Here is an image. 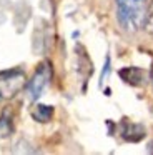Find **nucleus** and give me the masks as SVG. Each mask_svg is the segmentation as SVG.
I'll use <instances>...</instances> for the list:
<instances>
[{
	"instance_id": "obj_5",
	"label": "nucleus",
	"mask_w": 153,
	"mask_h": 155,
	"mask_svg": "<svg viewBox=\"0 0 153 155\" xmlns=\"http://www.w3.org/2000/svg\"><path fill=\"white\" fill-rule=\"evenodd\" d=\"M53 115V108L50 105H37L32 110V117L37 122H48Z\"/></svg>"
},
{
	"instance_id": "obj_3",
	"label": "nucleus",
	"mask_w": 153,
	"mask_h": 155,
	"mask_svg": "<svg viewBox=\"0 0 153 155\" xmlns=\"http://www.w3.org/2000/svg\"><path fill=\"white\" fill-rule=\"evenodd\" d=\"M50 78H52V67H50L48 62H43L42 65H38V68L32 75V78L25 84L27 94H28L30 100H37L43 94V90L47 88Z\"/></svg>"
},
{
	"instance_id": "obj_2",
	"label": "nucleus",
	"mask_w": 153,
	"mask_h": 155,
	"mask_svg": "<svg viewBox=\"0 0 153 155\" xmlns=\"http://www.w3.org/2000/svg\"><path fill=\"white\" fill-rule=\"evenodd\" d=\"M27 84V77L22 70L0 72V102L13 98Z\"/></svg>"
},
{
	"instance_id": "obj_4",
	"label": "nucleus",
	"mask_w": 153,
	"mask_h": 155,
	"mask_svg": "<svg viewBox=\"0 0 153 155\" xmlns=\"http://www.w3.org/2000/svg\"><path fill=\"white\" fill-rule=\"evenodd\" d=\"M15 125H13V117L8 112H2L0 114V138H7L13 134Z\"/></svg>"
},
{
	"instance_id": "obj_1",
	"label": "nucleus",
	"mask_w": 153,
	"mask_h": 155,
	"mask_svg": "<svg viewBox=\"0 0 153 155\" xmlns=\"http://www.w3.org/2000/svg\"><path fill=\"white\" fill-rule=\"evenodd\" d=\"M116 17L125 30H142L148 20V0H116Z\"/></svg>"
}]
</instances>
